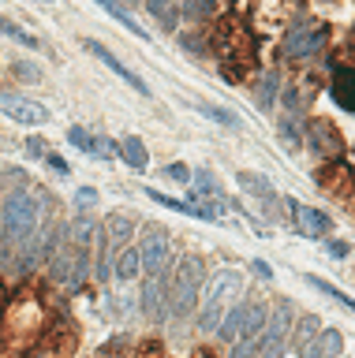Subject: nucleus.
<instances>
[{"mask_svg": "<svg viewBox=\"0 0 355 358\" xmlns=\"http://www.w3.org/2000/svg\"><path fill=\"white\" fill-rule=\"evenodd\" d=\"M243 291V276L236 268H221V273L206 284L202 291V306H198V324L209 332V329H221V321H225V313L232 310L228 302L232 295H239Z\"/></svg>", "mask_w": 355, "mask_h": 358, "instance_id": "nucleus-2", "label": "nucleus"}, {"mask_svg": "<svg viewBox=\"0 0 355 358\" xmlns=\"http://www.w3.org/2000/svg\"><path fill=\"white\" fill-rule=\"evenodd\" d=\"M251 268H254L262 280H273V268H270V262H262V257H258V262H251Z\"/></svg>", "mask_w": 355, "mask_h": 358, "instance_id": "nucleus-35", "label": "nucleus"}, {"mask_svg": "<svg viewBox=\"0 0 355 358\" xmlns=\"http://www.w3.org/2000/svg\"><path fill=\"white\" fill-rule=\"evenodd\" d=\"M214 49L225 56V60H239V64H251V52H254V38L251 30H243V22L236 19H225L221 27L214 30Z\"/></svg>", "mask_w": 355, "mask_h": 358, "instance_id": "nucleus-4", "label": "nucleus"}, {"mask_svg": "<svg viewBox=\"0 0 355 358\" xmlns=\"http://www.w3.org/2000/svg\"><path fill=\"white\" fill-rule=\"evenodd\" d=\"M120 157H124V161H127L131 168H135V172H142V168L150 164V153H146V145H142V138H135V134L120 142Z\"/></svg>", "mask_w": 355, "mask_h": 358, "instance_id": "nucleus-16", "label": "nucleus"}, {"mask_svg": "<svg viewBox=\"0 0 355 358\" xmlns=\"http://www.w3.org/2000/svg\"><path fill=\"white\" fill-rule=\"evenodd\" d=\"M146 4H150V11L165 22V27H176V8H169V0H146Z\"/></svg>", "mask_w": 355, "mask_h": 358, "instance_id": "nucleus-25", "label": "nucleus"}, {"mask_svg": "<svg viewBox=\"0 0 355 358\" xmlns=\"http://www.w3.org/2000/svg\"><path fill=\"white\" fill-rule=\"evenodd\" d=\"M340 351H344V336L337 329H321L318 340L303 347V358H340Z\"/></svg>", "mask_w": 355, "mask_h": 358, "instance_id": "nucleus-12", "label": "nucleus"}, {"mask_svg": "<svg viewBox=\"0 0 355 358\" xmlns=\"http://www.w3.org/2000/svg\"><path fill=\"white\" fill-rule=\"evenodd\" d=\"M326 250H329L333 257H348V243H333V239H326Z\"/></svg>", "mask_w": 355, "mask_h": 358, "instance_id": "nucleus-34", "label": "nucleus"}, {"mask_svg": "<svg viewBox=\"0 0 355 358\" xmlns=\"http://www.w3.org/2000/svg\"><path fill=\"white\" fill-rule=\"evenodd\" d=\"M68 142L75 145V150H83V153L97 157V161H109L113 153H120V145L105 142V138H94V134H90V131H83V127H71V131H68Z\"/></svg>", "mask_w": 355, "mask_h": 358, "instance_id": "nucleus-10", "label": "nucleus"}, {"mask_svg": "<svg viewBox=\"0 0 355 358\" xmlns=\"http://www.w3.org/2000/svg\"><path fill=\"white\" fill-rule=\"evenodd\" d=\"M247 310H251V302H239V306H232L225 313V321H221V329L217 336L225 343H239V336H243V321H247Z\"/></svg>", "mask_w": 355, "mask_h": 358, "instance_id": "nucleus-15", "label": "nucleus"}, {"mask_svg": "<svg viewBox=\"0 0 355 358\" xmlns=\"http://www.w3.org/2000/svg\"><path fill=\"white\" fill-rule=\"evenodd\" d=\"M46 161H49V168H57L60 176H68V172H71V168H68V161H64V157H57V153H49Z\"/></svg>", "mask_w": 355, "mask_h": 358, "instance_id": "nucleus-33", "label": "nucleus"}, {"mask_svg": "<svg viewBox=\"0 0 355 358\" xmlns=\"http://www.w3.org/2000/svg\"><path fill=\"white\" fill-rule=\"evenodd\" d=\"M254 101H258V108H265V112L273 108V101H277V75L273 71H265L258 78V94H254Z\"/></svg>", "mask_w": 355, "mask_h": 358, "instance_id": "nucleus-21", "label": "nucleus"}, {"mask_svg": "<svg viewBox=\"0 0 355 358\" xmlns=\"http://www.w3.org/2000/svg\"><path fill=\"white\" fill-rule=\"evenodd\" d=\"M321 45H326V30L321 27H295L288 34V56L292 60H310L314 52H321Z\"/></svg>", "mask_w": 355, "mask_h": 358, "instance_id": "nucleus-8", "label": "nucleus"}, {"mask_svg": "<svg viewBox=\"0 0 355 358\" xmlns=\"http://www.w3.org/2000/svg\"><path fill=\"white\" fill-rule=\"evenodd\" d=\"M165 179H172V183H191V168L180 164V161H172L169 168H165Z\"/></svg>", "mask_w": 355, "mask_h": 358, "instance_id": "nucleus-27", "label": "nucleus"}, {"mask_svg": "<svg viewBox=\"0 0 355 358\" xmlns=\"http://www.w3.org/2000/svg\"><path fill=\"white\" fill-rule=\"evenodd\" d=\"M139 268H142V254H139V250H131V246H127V250H120L116 280H124V284H127V280H135V276H139Z\"/></svg>", "mask_w": 355, "mask_h": 358, "instance_id": "nucleus-18", "label": "nucleus"}, {"mask_svg": "<svg viewBox=\"0 0 355 358\" xmlns=\"http://www.w3.org/2000/svg\"><path fill=\"white\" fill-rule=\"evenodd\" d=\"M46 150H49V145L41 142V138H27V153L30 157H46Z\"/></svg>", "mask_w": 355, "mask_h": 358, "instance_id": "nucleus-32", "label": "nucleus"}, {"mask_svg": "<svg viewBox=\"0 0 355 358\" xmlns=\"http://www.w3.org/2000/svg\"><path fill=\"white\" fill-rule=\"evenodd\" d=\"M49 213L46 206V194L41 190H27V187H15L4 201V217H0V265L8 262V250L23 254V246L38 235L41 228V217Z\"/></svg>", "mask_w": 355, "mask_h": 358, "instance_id": "nucleus-1", "label": "nucleus"}, {"mask_svg": "<svg viewBox=\"0 0 355 358\" xmlns=\"http://www.w3.org/2000/svg\"><path fill=\"white\" fill-rule=\"evenodd\" d=\"M131 231H135V224H131L127 217H109L105 220V239L109 246H124L131 239Z\"/></svg>", "mask_w": 355, "mask_h": 358, "instance_id": "nucleus-17", "label": "nucleus"}, {"mask_svg": "<svg viewBox=\"0 0 355 358\" xmlns=\"http://www.w3.org/2000/svg\"><path fill=\"white\" fill-rule=\"evenodd\" d=\"M303 280H307V284H310V287H314V291H321V295H329V299H337V302H340V306H348V310L355 313V302H351L348 295H344V291H340V287H333V284H329V280H321V276H303Z\"/></svg>", "mask_w": 355, "mask_h": 358, "instance_id": "nucleus-22", "label": "nucleus"}, {"mask_svg": "<svg viewBox=\"0 0 355 358\" xmlns=\"http://www.w3.org/2000/svg\"><path fill=\"white\" fill-rule=\"evenodd\" d=\"M105 313H109V317H116V321H124L131 313V302H124V295H116V302L113 299L105 302Z\"/></svg>", "mask_w": 355, "mask_h": 358, "instance_id": "nucleus-28", "label": "nucleus"}, {"mask_svg": "<svg viewBox=\"0 0 355 358\" xmlns=\"http://www.w3.org/2000/svg\"><path fill=\"white\" fill-rule=\"evenodd\" d=\"M0 108H4L12 120L27 123V127L49 123V108L41 105V101H30V97H19V94H0Z\"/></svg>", "mask_w": 355, "mask_h": 358, "instance_id": "nucleus-6", "label": "nucleus"}, {"mask_svg": "<svg viewBox=\"0 0 355 358\" xmlns=\"http://www.w3.org/2000/svg\"><path fill=\"white\" fill-rule=\"evenodd\" d=\"M288 209H292V217H295V228L303 231V235H321V231H329V213H321V209H310V206H299V201H288Z\"/></svg>", "mask_w": 355, "mask_h": 358, "instance_id": "nucleus-11", "label": "nucleus"}, {"mask_svg": "<svg viewBox=\"0 0 355 358\" xmlns=\"http://www.w3.org/2000/svg\"><path fill=\"white\" fill-rule=\"evenodd\" d=\"M34 4H53V0H34Z\"/></svg>", "mask_w": 355, "mask_h": 358, "instance_id": "nucleus-37", "label": "nucleus"}, {"mask_svg": "<svg viewBox=\"0 0 355 358\" xmlns=\"http://www.w3.org/2000/svg\"><path fill=\"white\" fill-rule=\"evenodd\" d=\"M281 138L288 142V145H299V142H303V134H299V127H295V123H281Z\"/></svg>", "mask_w": 355, "mask_h": 358, "instance_id": "nucleus-29", "label": "nucleus"}, {"mask_svg": "<svg viewBox=\"0 0 355 358\" xmlns=\"http://www.w3.org/2000/svg\"><path fill=\"white\" fill-rule=\"evenodd\" d=\"M127 4H139V0H127Z\"/></svg>", "mask_w": 355, "mask_h": 358, "instance_id": "nucleus-38", "label": "nucleus"}, {"mask_svg": "<svg viewBox=\"0 0 355 358\" xmlns=\"http://www.w3.org/2000/svg\"><path fill=\"white\" fill-rule=\"evenodd\" d=\"M214 8H217V0H187V15L191 19H206V15H214Z\"/></svg>", "mask_w": 355, "mask_h": 358, "instance_id": "nucleus-26", "label": "nucleus"}, {"mask_svg": "<svg viewBox=\"0 0 355 358\" xmlns=\"http://www.w3.org/2000/svg\"><path fill=\"white\" fill-rule=\"evenodd\" d=\"M333 101L344 108V112H355V71L348 67H333Z\"/></svg>", "mask_w": 355, "mask_h": 358, "instance_id": "nucleus-13", "label": "nucleus"}, {"mask_svg": "<svg viewBox=\"0 0 355 358\" xmlns=\"http://www.w3.org/2000/svg\"><path fill=\"white\" fill-rule=\"evenodd\" d=\"M198 112H202V116H209V120H217L221 123V127H232V131H239L243 127V123H239V116H236V112H228V108H221V105H206V101H198V105H195Z\"/></svg>", "mask_w": 355, "mask_h": 358, "instance_id": "nucleus-19", "label": "nucleus"}, {"mask_svg": "<svg viewBox=\"0 0 355 358\" xmlns=\"http://www.w3.org/2000/svg\"><path fill=\"white\" fill-rule=\"evenodd\" d=\"M0 34H4V38H12V41H19V45H27V49H38V38H34V34H27L23 27H15V22L4 19V15H0Z\"/></svg>", "mask_w": 355, "mask_h": 358, "instance_id": "nucleus-23", "label": "nucleus"}, {"mask_svg": "<svg viewBox=\"0 0 355 358\" xmlns=\"http://www.w3.org/2000/svg\"><path fill=\"white\" fill-rule=\"evenodd\" d=\"M236 183H239V190H247L251 198L265 201V206H277V190H273V183H270L265 176H258V172H239Z\"/></svg>", "mask_w": 355, "mask_h": 358, "instance_id": "nucleus-14", "label": "nucleus"}, {"mask_svg": "<svg viewBox=\"0 0 355 358\" xmlns=\"http://www.w3.org/2000/svg\"><path fill=\"white\" fill-rule=\"evenodd\" d=\"M15 75L27 78V83H38V78H41V71H38L34 64H15Z\"/></svg>", "mask_w": 355, "mask_h": 358, "instance_id": "nucleus-30", "label": "nucleus"}, {"mask_svg": "<svg viewBox=\"0 0 355 358\" xmlns=\"http://www.w3.org/2000/svg\"><path fill=\"white\" fill-rule=\"evenodd\" d=\"M97 8H102V11H109V15H113L116 22H124V27H127L131 34H139V38H142V41H150V34H146V30H139V22H135V19H131V15H127V11H124V8H116V4H113V0H97Z\"/></svg>", "mask_w": 355, "mask_h": 358, "instance_id": "nucleus-20", "label": "nucleus"}, {"mask_svg": "<svg viewBox=\"0 0 355 358\" xmlns=\"http://www.w3.org/2000/svg\"><path fill=\"white\" fill-rule=\"evenodd\" d=\"M165 295H169L165 273H153L146 284H142V313H146L150 321H165V313H169V306H172V299H165Z\"/></svg>", "mask_w": 355, "mask_h": 358, "instance_id": "nucleus-7", "label": "nucleus"}, {"mask_svg": "<svg viewBox=\"0 0 355 358\" xmlns=\"http://www.w3.org/2000/svg\"><path fill=\"white\" fill-rule=\"evenodd\" d=\"M75 201H79V206H94V201H97V190H94V187H79Z\"/></svg>", "mask_w": 355, "mask_h": 358, "instance_id": "nucleus-31", "label": "nucleus"}, {"mask_svg": "<svg viewBox=\"0 0 355 358\" xmlns=\"http://www.w3.org/2000/svg\"><path fill=\"white\" fill-rule=\"evenodd\" d=\"M195 302H202V257H183L180 268L172 276V313L187 317L195 310Z\"/></svg>", "mask_w": 355, "mask_h": 358, "instance_id": "nucleus-3", "label": "nucleus"}, {"mask_svg": "<svg viewBox=\"0 0 355 358\" xmlns=\"http://www.w3.org/2000/svg\"><path fill=\"white\" fill-rule=\"evenodd\" d=\"M318 336H321V321L318 317H303L299 329H295V347H307L310 340H318Z\"/></svg>", "mask_w": 355, "mask_h": 358, "instance_id": "nucleus-24", "label": "nucleus"}, {"mask_svg": "<svg viewBox=\"0 0 355 358\" xmlns=\"http://www.w3.org/2000/svg\"><path fill=\"white\" fill-rule=\"evenodd\" d=\"M0 187H4V179H0ZM4 201H8V198H4V194H0V217H4Z\"/></svg>", "mask_w": 355, "mask_h": 358, "instance_id": "nucleus-36", "label": "nucleus"}, {"mask_svg": "<svg viewBox=\"0 0 355 358\" xmlns=\"http://www.w3.org/2000/svg\"><path fill=\"white\" fill-rule=\"evenodd\" d=\"M139 254H142V268L153 276V273H165L172 262V239L161 224H146L142 228V239H139Z\"/></svg>", "mask_w": 355, "mask_h": 358, "instance_id": "nucleus-5", "label": "nucleus"}, {"mask_svg": "<svg viewBox=\"0 0 355 358\" xmlns=\"http://www.w3.org/2000/svg\"><path fill=\"white\" fill-rule=\"evenodd\" d=\"M83 45H86V52H94V56H97V60H102V64L109 67V71H116L120 78H124V83H131V86H135V90H139V94H142V97H150V86H146V83H142V78H139L135 71H131V67H127L124 60H116V56H113V52H109V49H105V45H102V41H94V38H90V41H83Z\"/></svg>", "mask_w": 355, "mask_h": 358, "instance_id": "nucleus-9", "label": "nucleus"}]
</instances>
